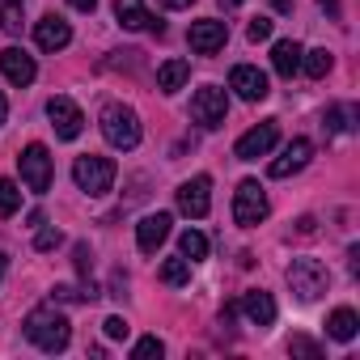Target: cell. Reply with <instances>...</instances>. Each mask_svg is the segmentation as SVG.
Returning a JSON list of instances; mask_svg holds the SVG:
<instances>
[{"mask_svg": "<svg viewBox=\"0 0 360 360\" xmlns=\"http://www.w3.org/2000/svg\"><path fill=\"white\" fill-rule=\"evenodd\" d=\"M318 5H322V9H326L330 18H339V0H318Z\"/></svg>", "mask_w": 360, "mask_h": 360, "instance_id": "37", "label": "cell"}, {"mask_svg": "<svg viewBox=\"0 0 360 360\" xmlns=\"http://www.w3.org/2000/svg\"><path fill=\"white\" fill-rule=\"evenodd\" d=\"M22 22H26L22 0H0V26H5L9 34H22Z\"/></svg>", "mask_w": 360, "mask_h": 360, "instance_id": "24", "label": "cell"}, {"mask_svg": "<svg viewBox=\"0 0 360 360\" xmlns=\"http://www.w3.org/2000/svg\"><path fill=\"white\" fill-rule=\"evenodd\" d=\"M161 280H165V284H174V288H178V284H187V280H191V263H187L183 255H178V259H165Z\"/></svg>", "mask_w": 360, "mask_h": 360, "instance_id": "25", "label": "cell"}, {"mask_svg": "<svg viewBox=\"0 0 360 360\" xmlns=\"http://www.w3.org/2000/svg\"><path fill=\"white\" fill-rule=\"evenodd\" d=\"M161 5H165V9H191L195 0H161Z\"/></svg>", "mask_w": 360, "mask_h": 360, "instance_id": "36", "label": "cell"}, {"mask_svg": "<svg viewBox=\"0 0 360 360\" xmlns=\"http://www.w3.org/2000/svg\"><path fill=\"white\" fill-rule=\"evenodd\" d=\"M0 280H5V255H0Z\"/></svg>", "mask_w": 360, "mask_h": 360, "instance_id": "40", "label": "cell"}, {"mask_svg": "<svg viewBox=\"0 0 360 360\" xmlns=\"http://www.w3.org/2000/svg\"><path fill=\"white\" fill-rule=\"evenodd\" d=\"M68 5H72L77 13H94V9H98V0H68Z\"/></svg>", "mask_w": 360, "mask_h": 360, "instance_id": "35", "label": "cell"}, {"mask_svg": "<svg viewBox=\"0 0 360 360\" xmlns=\"http://www.w3.org/2000/svg\"><path fill=\"white\" fill-rule=\"evenodd\" d=\"M347 119H356V106H330L326 119H322V127H326V131H347V127H352Z\"/></svg>", "mask_w": 360, "mask_h": 360, "instance_id": "27", "label": "cell"}, {"mask_svg": "<svg viewBox=\"0 0 360 360\" xmlns=\"http://www.w3.org/2000/svg\"><path fill=\"white\" fill-rule=\"evenodd\" d=\"M288 352H292V356H305V360H318V356H322V347H318L314 339H305V335H292V339H288Z\"/></svg>", "mask_w": 360, "mask_h": 360, "instance_id": "30", "label": "cell"}, {"mask_svg": "<svg viewBox=\"0 0 360 360\" xmlns=\"http://www.w3.org/2000/svg\"><path fill=\"white\" fill-rule=\"evenodd\" d=\"M267 212H271L267 191L255 183V178L238 183V191H233V221H238L242 229H255V225H263V221H267Z\"/></svg>", "mask_w": 360, "mask_h": 360, "instance_id": "5", "label": "cell"}, {"mask_svg": "<svg viewBox=\"0 0 360 360\" xmlns=\"http://www.w3.org/2000/svg\"><path fill=\"white\" fill-rule=\"evenodd\" d=\"M102 136H106V144L110 148H136L140 144V115L131 110V106H123V102H110V106H102Z\"/></svg>", "mask_w": 360, "mask_h": 360, "instance_id": "2", "label": "cell"}, {"mask_svg": "<svg viewBox=\"0 0 360 360\" xmlns=\"http://www.w3.org/2000/svg\"><path fill=\"white\" fill-rule=\"evenodd\" d=\"M187 77H191V64L187 60H165L157 68V89L161 94H178V89L187 85Z\"/></svg>", "mask_w": 360, "mask_h": 360, "instance_id": "20", "label": "cell"}, {"mask_svg": "<svg viewBox=\"0 0 360 360\" xmlns=\"http://www.w3.org/2000/svg\"><path fill=\"white\" fill-rule=\"evenodd\" d=\"M309 157H314V144H309L305 136H297V140H292L276 161H271V178H292L297 169H305V165H309Z\"/></svg>", "mask_w": 360, "mask_h": 360, "instance_id": "15", "label": "cell"}, {"mask_svg": "<svg viewBox=\"0 0 360 360\" xmlns=\"http://www.w3.org/2000/svg\"><path fill=\"white\" fill-rule=\"evenodd\" d=\"M242 314H246L255 326H271V322H276V301H271V292L250 288V292L242 297Z\"/></svg>", "mask_w": 360, "mask_h": 360, "instance_id": "18", "label": "cell"}, {"mask_svg": "<svg viewBox=\"0 0 360 360\" xmlns=\"http://www.w3.org/2000/svg\"><path fill=\"white\" fill-rule=\"evenodd\" d=\"M60 242H64V233H60L56 225H47V221H43V225H39V238H34V250H56Z\"/></svg>", "mask_w": 360, "mask_h": 360, "instance_id": "29", "label": "cell"}, {"mask_svg": "<svg viewBox=\"0 0 360 360\" xmlns=\"http://www.w3.org/2000/svg\"><path fill=\"white\" fill-rule=\"evenodd\" d=\"M221 5H242V0H221Z\"/></svg>", "mask_w": 360, "mask_h": 360, "instance_id": "41", "label": "cell"}, {"mask_svg": "<svg viewBox=\"0 0 360 360\" xmlns=\"http://www.w3.org/2000/svg\"><path fill=\"white\" fill-rule=\"evenodd\" d=\"M72 183H77L85 195H106V191L115 187V161H110V157H94V153L77 157Z\"/></svg>", "mask_w": 360, "mask_h": 360, "instance_id": "3", "label": "cell"}, {"mask_svg": "<svg viewBox=\"0 0 360 360\" xmlns=\"http://www.w3.org/2000/svg\"><path fill=\"white\" fill-rule=\"evenodd\" d=\"M47 119H51V127H56L60 140H77L81 127H85V115H81V106L72 98H51L47 102Z\"/></svg>", "mask_w": 360, "mask_h": 360, "instance_id": "11", "label": "cell"}, {"mask_svg": "<svg viewBox=\"0 0 360 360\" xmlns=\"http://www.w3.org/2000/svg\"><path fill=\"white\" fill-rule=\"evenodd\" d=\"M288 288H292L301 301H318V297L330 288V271H326L318 259H292V263H288Z\"/></svg>", "mask_w": 360, "mask_h": 360, "instance_id": "4", "label": "cell"}, {"mask_svg": "<svg viewBox=\"0 0 360 360\" xmlns=\"http://www.w3.org/2000/svg\"><path fill=\"white\" fill-rule=\"evenodd\" d=\"M229 89H238L242 102H263V98L271 94L267 72H259V68H250V64H238V68L229 72Z\"/></svg>", "mask_w": 360, "mask_h": 360, "instance_id": "12", "label": "cell"}, {"mask_svg": "<svg viewBox=\"0 0 360 360\" xmlns=\"http://www.w3.org/2000/svg\"><path fill=\"white\" fill-rule=\"evenodd\" d=\"M191 51L195 56H217L225 43H229V26L217 22V18H204V22H191V34H187Z\"/></svg>", "mask_w": 360, "mask_h": 360, "instance_id": "10", "label": "cell"}, {"mask_svg": "<svg viewBox=\"0 0 360 360\" xmlns=\"http://www.w3.org/2000/svg\"><path fill=\"white\" fill-rule=\"evenodd\" d=\"M22 208V191H18V183L13 178H0V217H13Z\"/></svg>", "mask_w": 360, "mask_h": 360, "instance_id": "26", "label": "cell"}, {"mask_svg": "<svg viewBox=\"0 0 360 360\" xmlns=\"http://www.w3.org/2000/svg\"><path fill=\"white\" fill-rule=\"evenodd\" d=\"M0 72L9 77V85H30L34 77H39V68H34V56H26L22 47H5L0 51Z\"/></svg>", "mask_w": 360, "mask_h": 360, "instance_id": "14", "label": "cell"}, {"mask_svg": "<svg viewBox=\"0 0 360 360\" xmlns=\"http://www.w3.org/2000/svg\"><path fill=\"white\" fill-rule=\"evenodd\" d=\"M276 140H280V127H276V119H267V123L250 127V131L233 144V157H238V161H259V157H267V153L276 148Z\"/></svg>", "mask_w": 360, "mask_h": 360, "instance_id": "8", "label": "cell"}, {"mask_svg": "<svg viewBox=\"0 0 360 360\" xmlns=\"http://www.w3.org/2000/svg\"><path fill=\"white\" fill-rule=\"evenodd\" d=\"M225 115H229V98H225V89H217V85H204V89H195V98H191V119L200 123V127H225Z\"/></svg>", "mask_w": 360, "mask_h": 360, "instance_id": "6", "label": "cell"}, {"mask_svg": "<svg viewBox=\"0 0 360 360\" xmlns=\"http://www.w3.org/2000/svg\"><path fill=\"white\" fill-rule=\"evenodd\" d=\"M271 5H276V9H292V0H271Z\"/></svg>", "mask_w": 360, "mask_h": 360, "instance_id": "39", "label": "cell"}, {"mask_svg": "<svg viewBox=\"0 0 360 360\" xmlns=\"http://www.w3.org/2000/svg\"><path fill=\"white\" fill-rule=\"evenodd\" d=\"M26 339H30L34 347H43V352H64L68 339H72V326H68V318H64V314L56 309V301H51V305L30 309V318H26Z\"/></svg>", "mask_w": 360, "mask_h": 360, "instance_id": "1", "label": "cell"}, {"mask_svg": "<svg viewBox=\"0 0 360 360\" xmlns=\"http://www.w3.org/2000/svg\"><path fill=\"white\" fill-rule=\"evenodd\" d=\"M34 43L43 47V51H64L68 43H72V26L64 22V18H56V13H47L39 26H34Z\"/></svg>", "mask_w": 360, "mask_h": 360, "instance_id": "16", "label": "cell"}, {"mask_svg": "<svg viewBox=\"0 0 360 360\" xmlns=\"http://www.w3.org/2000/svg\"><path fill=\"white\" fill-rule=\"evenodd\" d=\"M115 18L123 30H153V34H165V26L144 9V0H115Z\"/></svg>", "mask_w": 360, "mask_h": 360, "instance_id": "13", "label": "cell"}, {"mask_svg": "<svg viewBox=\"0 0 360 360\" xmlns=\"http://www.w3.org/2000/svg\"><path fill=\"white\" fill-rule=\"evenodd\" d=\"M102 330H106V339H127V330H131V326L115 314V318H106V322H102Z\"/></svg>", "mask_w": 360, "mask_h": 360, "instance_id": "33", "label": "cell"}, {"mask_svg": "<svg viewBox=\"0 0 360 360\" xmlns=\"http://www.w3.org/2000/svg\"><path fill=\"white\" fill-rule=\"evenodd\" d=\"M246 39H250V43H267V39H271V18H255V22L246 26Z\"/></svg>", "mask_w": 360, "mask_h": 360, "instance_id": "31", "label": "cell"}, {"mask_svg": "<svg viewBox=\"0 0 360 360\" xmlns=\"http://www.w3.org/2000/svg\"><path fill=\"white\" fill-rule=\"evenodd\" d=\"M5 119H9V102H5V94H0V127H5Z\"/></svg>", "mask_w": 360, "mask_h": 360, "instance_id": "38", "label": "cell"}, {"mask_svg": "<svg viewBox=\"0 0 360 360\" xmlns=\"http://www.w3.org/2000/svg\"><path fill=\"white\" fill-rule=\"evenodd\" d=\"M271 68H276L280 77H297V72H301V43L280 39V43L271 47Z\"/></svg>", "mask_w": 360, "mask_h": 360, "instance_id": "19", "label": "cell"}, {"mask_svg": "<svg viewBox=\"0 0 360 360\" xmlns=\"http://www.w3.org/2000/svg\"><path fill=\"white\" fill-rule=\"evenodd\" d=\"M161 352H165V343H161L157 335H144V339L131 347V360H153V356L161 360Z\"/></svg>", "mask_w": 360, "mask_h": 360, "instance_id": "28", "label": "cell"}, {"mask_svg": "<svg viewBox=\"0 0 360 360\" xmlns=\"http://www.w3.org/2000/svg\"><path fill=\"white\" fill-rule=\"evenodd\" d=\"M169 212H153V217H144L140 225H136V242H140V250L144 255H157V246L169 238Z\"/></svg>", "mask_w": 360, "mask_h": 360, "instance_id": "17", "label": "cell"}, {"mask_svg": "<svg viewBox=\"0 0 360 360\" xmlns=\"http://www.w3.org/2000/svg\"><path fill=\"white\" fill-rule=\"evenodd\" d=\"M89 267H94V255H89V246H77V271H81V276H89Z\"/></svg>", "mask_w": 360, "mask_h": 360, "instance_id": "34", "label": "cell"}, {"mask_svg": "<svg viewBox=\"0 0 360 360\" xmlns=\"http://www.w3.org/2000/svg\"><path fill=\"white\" fill-rule=\"evenodd\" d=\"M174 195H178V208L200 221V217H208V208H212V178H208V174H195V178H187V183L178 187Z\"/></svg>", "mask_w": 360, "mask_h": 360, "instance_id": "9", "label": "cell"}, {"mask_svg": "<svg viewBox=\"0 0 360 360\" xmlns=\"http://www.w3.org/2000/svg\"><path fill=\"white\" fill-rule=\"evenodd\" d=\"M18 165H22V183H26L34 195L51 191V153H47L43 144H26V153L18 157Z\"/></svg>", "mask_w": 360, "mask_h": 360, "instance_id": "7", "label": "cell"}, {"mask_svg": "<svg viewBox=\"0 0 360 360\" xmlns=\"http://www.w3.org/2000/svg\"><path fill=\"white\" fill-rule=\"evenodd\" d=\"M178 255H183L187 263H200V259H208V238H204L200 229H187L183 238H178Z\"/></svg>", "mask_w": 360, "mask_h": 360, "instance_id": "22", "label": "cell"}, {"mask_svg": "<svg viewBox=\"0 0 360 360\" xmlns=\"http://www.w3.org/2000/svg\"><path fill=\"white\" fill-rule=\"evenodd\" d=\"M98 292H81V288H72V284H60V288H51V301H94Z\"/></svg>", "mask_w": 360, "mask_h": 360, "instance_id": "32", "label": "cell"}, {"mask_svg": "<svg viewBox=\"0 0 360 360\" xmlns=\"http://www.w3.org/2000/svg\"><path fill=\"white\" fill-rule=\"evenodd\" d=\"M330 64H335V56H330L326 47H318V51H301V68H305V77H314V81H322V77L330 72Z\"/></svg>", "mask_w": 360, "mask_h": 360, "instance_id": "23", "label": "cell"}, {"mask_svg": "<svg viewBox=\"0 0 360 360\" xmlns=\"http://www.w3.org/2000/svg\"><path fill=\"white\" fill-rule=\"evenodd\" d=\"M326 330H330V339H339V343H352L356 339V330H360V318H356V309H335L330 314V322H326Z\"/></svg>", "mask_w": 360, "mask_h": 360, "instance_id": "21", "label": "cell"}]
</instances>
